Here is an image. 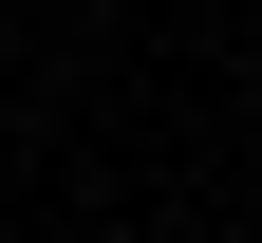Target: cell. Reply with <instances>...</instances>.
<instances>
[]
</instances>
